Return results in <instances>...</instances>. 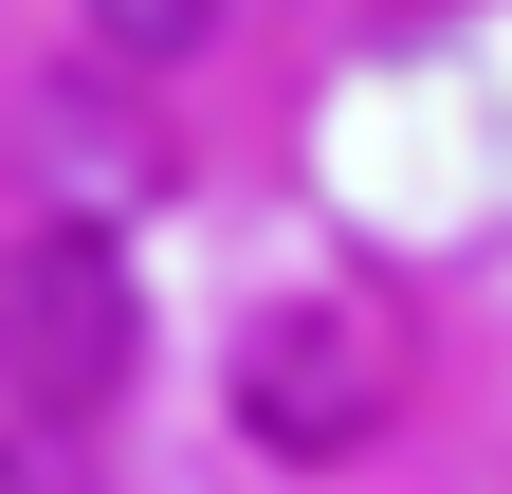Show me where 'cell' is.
Returning <instances> with one entry per match:
<instances>
[{"label":"cell","mask_w":512,"mask_h":494,"mask_svg":"<svg viewBox=\"0 0 512 494\" xmlns=\"http://www.w3.org/2000/svg\"><path fill=\"white\" fill-rule=\"evenodd\" d=\"M110 366H128V275H110V238L92 220H37L19 257H0V385L19 403H110Z\"/></svg>","instance_id":"cell-1"},{"label":"cell","mask_w":512,"mask_h":494,"mask_svg":"<svg viewBox=\"0 0 512 494\" xmlns=\"http://www.w3.org/2000/svg\"><path fill=\"white\" fill-rule=\"evenodd\" d=\"M366 330H311V312H275V330H256L238 348V421H256V440H293V458H330V440H366Z\"/></svg>","instance_id":"cell-2"},{"label":"cell","mask_w":512,"mask_h":494,"mask_svg":"<svg viewBox=\"0 0 512 494\" xmlns=\"http://www.w3.org/2000/svg\"><path fill=\"white\" fill-rule=\"evenodd\" d=\"M92 19H110V55H183V37L220 19V0H92Z\"/></svg>","instance_id":"cell-3"}]
</instances>
